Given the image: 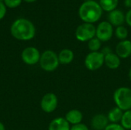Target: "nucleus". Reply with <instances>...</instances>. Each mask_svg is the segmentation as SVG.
I'll list each match as a JSON object with an SVG mask.
<instances>
[{
	"label": "nucleus",
	"instance_id": "1",
	"mask_svg": "<svg viewBox=\"0 0 131 130\" xmlns=\"http://www.w3.org/2000/svg\"><path fill=\"white\" fill-rule=\"evenodd\" d=\"M10 32L12 37L15 39L26 41L35 38L36 28L30 20L19 18L12 22L10 28Z\"/></svg>",
	"mask_w": 131,
	"mask_h": 130
},
{
	"label": "nucleus",
	"instance_id": "2",
	"mask_svg": "<svg viewBox=\"0 0 131 130\" xmlns=\"http://www.w3.org/2000/svg\"><path fill=\"white\" fill-rule=\"evenodd\" d=\"M102 13L103 10L100 4L93 0L84 2L78 10L80 18L84 22L90 24L98 21L101 18Z\"/></svg>",
	"mask_w": 131,
	"mask_h": 130
},
{
	"label": "nucleus",
	"instance_id": "3",
	"mask_svg": "<svg viewBox=\"0 0 131 130\" xmlns=\"http://www.w3.org/2000/svg\"><path fill=\"white\" fill-rule=\"evenodd\" d=\"M116 107L124 112L131 110V89L127 87L117 88L113 95Z\"/></svg>",
	"mask_w": 131,
	"mask_h": 130
},
{
	"label": "nucleus",
	"instance_id": "4",
	"mask_svg": "<svg viewBox=\"0 0 131 130\" xmlns=\"http://www.w3.org/2000/svg\"><path fill=\"white\" fill-rule=\"evenodd\" d=\"M39 64L41 69L47 72L55 70L60 64L58 54L51 50L45 51L41 54Z\"/></svg>",
	"mask_w": 131,
	"mask_h": 130
},
{
	"label": "nucleus",
	"instance_id": "5",
	"mask_svg": "<svg viewBox=\"0 0 131 130\" xmlns=\"http://www.w3.org/2000/svg\"><path fill=\"white\" fill-rule=\"evenodd\" d=\"M104 64V55L101 51L90 52L84 59V65L89 70H99Z\"/></svg>",
	"mask_w": 131,
	"mask_h": 130
},
{
	"label": "nucleus",
	"instance_id": "6",
	"mask_svg": "<svg viewBox=\"0 0 131 130\" xmlns=\"http://www.w3.org/2000/svg\"><path fill=\"white\" fill-rule=\"evenodd\" d=\"M75 37L80 41H89L91 39L96 37V27L94 24L84 22L76 28Z\"/></svg>",
	"mask_w": 131,
	"mask_h": 130
},
{
	"label": "nucleus",
	"instance_id": "7",
	"mask_svg": "<svg viewBox=\"0 0 131 130\" xmlns=\"http://www.w3.org/2000/svg\"><path fill=\"white\" fill-rule=\"evenodd\" d=\"M114 34L113 25L109 22L104 21L98 24L96 28V38L101 42H106L111 39Z\"/></svg>",
	"mask_w": 131,
	"mask_h": 130
},
{
	"label": "nucleus",
	"instance_id": "8",
	"mask_svg": "<svg viewBox=\"0 0 131 130\" xmlns=\"http://www.w3.org/2000/svg\"><path fill=\"white\" fill-rule=\"evenodd\" d=\"M21 57L25 64L28 65H35L39 63L41 54L36 48L27 47L22 51Z\"/></svg>",
	"mask_w": 131,
	"mask_h": 130
},
{
	"label": "nucleus",
	"instance_id": "9",
	"mask_svg": "<svg viewBox=\"0 0 131 130\" xmlns=\"http://www.w3.org/2000/svg\"><path fill=\"white\" fill-rule=\"evenodd\" d=\"M58 104V100L57 96L53 93H48L42 97L41 100V110L47 113H51L54 112Z\"/></svg>",
	"mask_w": 131,
	"mask_h": 130
},
{
	"label": "nucleus",
	"instance_id": "10",
	"mask_svg": "<svg viewBox=\"0 0 131 130\" xmlns=\"http://www.w3.org/2000/svg\"><path fill=\"white\" fill-rule=\"evenodd\" d=\"M117 55L122 59L128 58L131 56V41L130 40L121 41L115 48Z\"/></svg>",
	"mask_w": 131,
	"mask_h": 130
},
{
	"label": "nucleus",
	"instance_id": "11",
	"mask_svg": "<svg viewBox=\"0 0 131 130\" xmlns=\"http://www.w3.org/2000/svg\"><path fill=\"white\" fill-rule=\"evenodd\" d=\"M109 124L107 116L103 113L94 115L91 121V126L94 130H104Z\"/></svg>",
	"mask_w": 131,
	"mask_h": 130
},
{
	"label": "nucleus",
	"instance_id": "12",
	"mask_svg": "<svg viewBox=\"0 0 131 130\" xmlns=\"http://www.w3.org/2000/svg\"><path fill=\"white\" fill-rule=\"evenodd\" d=\"M108 21L113 26H116V27L121 26L125 22V15L122 11L119 9H115L109 12Z\"/></svg>",
	"mask_w": 131,
	"mask_h": 130
},
{
	"label": "nucleus",
	"instance_id": "13",
	"mask_svg": "<svg viewBox=\"0 0 131 130\" xmlns=\"http://www.w3.org/2000/svg\"><path fill=\"white\" fill-rule=\"evenodd\" d=\"M104 64L111 70H116L121 66V58L116 53L111 52L104 55Z\"/></svg>",
	"mask_w": 131,
	"mask_h": 130
},
{
	"label": "nucleus",
	"instance_id": "14",
	"mask_svg": "<svg viewBox=\"0 0 131 130\" xmlns=\"http://www.w3.org/2000/svg\"><path fill=\"white\" fill-rule=\"evenodd\" d=\"M64 119L67 120V122L69 124L74 126V125L81 123L83 120V114L80 110L74 109V110H69L66 113Z\"/></svg>",
	"mask_w": 131,
	"mask_h": 130
},
{
	"label": "nucleus",
	"instance_id": "15",
	"mask_svg": "<svg viewBox=\"0 0 131 130\" xmlns=\"http://www.w3.org/2000/svg\"><path fill=\"white\" fill-rule=\"evenodd\" d=\"M70 124L63 117H58L51 121L48 130H70Z\"/></svg>",
	"mask_w": 131,
	"mask_h": 130
},
{
	"label": "nucleus",
	"instance_id": "16",
	"mask_svg": "<svg viewBox=\"0 0 131 130\" xmlns=\"http://www.w3.org/2000/svg\"><path fill=\"white\" fill-rule=\"evenodd\" d=\"M58 61L61 64H71L74 57V52L68 48L62 49L58 54Z\"/></svg>",
	"mask_w": 131,
	"mask_h": 130
},
{
	"label": "nucleus",
	"instance_id": "17",
	"mask_svg": "<svg viewBox=\"0 0 131 130\" xmlns=\"http://www.w3.org/2000/svg\"><path fill=\"white\" fill-rule=\"evenodd\" d=\"M124 114V111L118 108L117 107H115L110 110L108 112L107 116L109 120V123H121V120L122 119Z\"/></svg>",
	"mask_w": 131,
	"mask_h": 130
},
{
	"label": "nucleus",
	"instance_id": "18",
	"mask_svg": "<svg viewBox=\"0 0 131 130\" xmlns=\"http://www.w3.org/2000/svg\"><path fill=\"white\" fill-rule=\"evenodd\" d=\"M119 0H100V5L103 11L111 12L115 10L118 5Z\"/></svg>",
	"mask_w": 131,
	"mask_h": 130
},
{
	"label": "nucleus",
	"instance_id": "19",
	"mask_svg": "<svg viewBox=\"0 0 131 130\" xmlns=\"http://www.w3.org/2000/svg\"><path fill=\"white\" fill-rule=\"evenodd\" d=\"M121 125L125 129H131V110L124 112L121 120Z\"/></svg>",
	"mask_w": 131,
	"mask_h": 130
},
{
	"label": "nucleus",
	"instance_id": "20",
	"mask_svg": "<svg viewBox=\"0 0 131 130\" xmlns=\"http://www.w3.org/2000/svg\"><path fill=\"white\" fill-rule=\"evenodd\" d=\"M88 42V47L91 52L100 51V49L101 48V41L97 38L94 37Z\"/></svg>",
	"mask_w": 131,
	"mask_h": 130
},
{
	"label": "nucleus",
	"instance_id": "21",
	"mask_svg": "<svg viewBox=\"0 0 131 130\" xmlns=\"http://www.w3.org/2000/svg\"><path fill=\"white\" fill-rule=\"evenodd\" d=\"M115 35H116L117 38H118L121 41L126 40L128 36V31H127V28H125L123 25L117 27V28L115 30Z\"/></svg>",
	"mask_w": 131,
	"mask_h": 130
},
{
	"label": "nucleus",
	"instance_id": "22",
	"mask_svg": "<svg viewBox=\"0 0 131 130\" xmlns=\"http://www.w3.org/2000/svg\"><path fill=\"white\" fill-rule=\"evenodd\" d=\"M3 2L7 8H15L21 4L22 0H4Z\"/></svg>",
	"mask_w": 131,
	"mask_h": 130
},
{
	"label": "nucleus",
	"instance_id": "23",
	"mask_svg": "<svg viewBox=\"0 0 131 130\" xmlns=\"http://www.w3.org/2000/svg\"><path fill=\"white\" fill-rule=\"evenodd\" d=\"M104 130H126L119 123H109Z\"/></svg>",
	"mask_w": 131,
	"mask_h": 130
},
{
	"label": "nucleus",
	"instance_id": "24",
	"mask_svg": "<svg viewBox=\"0 0 131 130\" xmlns=\"http://www.w3.org/2000/svg\"><path fill=\"white\" fill-rule=\"evenodd\" d=\"M7 12V7L4 4V2H0V21L3 19Z\"/></svg>",
	"mask_w": 131,
	"mask_h": 130
},
{
	"label": "nucleus",
	"instance_id": "25",
	"mask_svg": "<svg viewBox=\"0 0 131 130\" xmlns=\"http://www.w3.org/2000/svg\"><path fill=\"white\" fill-rule=\"evenodd\" d=\"M70 130H89L88 127L84 123H79L77 125H74L71 127Z\"/></svg>",
	"mask_w": 131,
	"mask_h": 130
},
{
	"label": "nucleus",
	"instance_id": "26",
	"mask_svg": "<svg viewBox=\"0 0 131 130\" xmlns=\"http://www.w3.org/2000/svg\"><path fill=\"white\" fill-rule=\"evenodd\" d=\"M125 21L130 27H131V9L127 12L125 15Z\"/></svg>",
	"mask_w": 131,
	"mask_h": 130
},
{
	"label": "nucleus",
	"instance_id": "27",
	"mask_svg": "<svg viewBox=\"0 0 131 130\" xmlns=\"http://www.w3.org/2000/svg\"><path fill=\"white\" fill-rule=\"evenodd\" d=\"M124 5L127 7H131V0H125L124 1Z\"/></svg>",
	"mask_w": 131,
	"mask_h": 130
},
{
	"label": "nucleus",
	"instance_id": "28",
	"mask_svg": "<svg viewBox=\"0 0 131 130\" xmlns=\"http://www.w3.org/2000/svg\"><path fill=\"white\" fill-rule=\"evenodd\" d=\"M0 130H5V127L2 123L0 122Z\"/></svg>",
	"mask_w": 131,
	"mask_h": 130
},
{
	"label": "nucleus",
	"instance_id": "29",
	"mask_svg": "<svg viewBox=\"0 0 131 130\" xmlns=\"http://www.w3.org/2000/svg\"><path fill=\"white\" fill-rule=\"evenodd\" d=\"M25 2H28V3H32V2H36L37 0H24Z\"/></svg>",
	"mask_w": 131,
	"mask_h": 130
},
{
	"label": "nucleus",
	"instance_id": "30",
	"mask_svg": "<svg viewBox=\"0 0 131 130\" xmlns=\"http://www.w3.org/2000/svg\"><path fill=\"white\" fill-rule=\"evenodd\" d=\"M128 77H129V80H130L131 82V67L130 70H129V72H128Z\"/></svg>",
	"mask_w": 131,
	"mask_h": 130
},
{
	"label": "nucleus",
	"instance_id": "31",
	"mask_svg": "<svg viewBox=\"0 0 131 130\" xmlns=\"http://www.w3.org/2000/svg\"><path fill=\"white\" fill-rule=\"evenodd\" d=\"M0 2H4V0H0Z\"/></svg>",
	"mask_w": 131,
	"mask_h": 130
},
{
	"label": "nucleus",
	"instance_id": "32",
	"mask_svg": "<svg viewBox=\"0 0 131 130\" xmlns=\"http://www.w3.org/2000/svg\"><path fill=\"white\" fill-rule=\"evenodd\" d=\"M85 2H87V1H91V0H84Z\"/></svg>",
	"mask_w": 131,
	"mask_h": 130
}]
</instances>
